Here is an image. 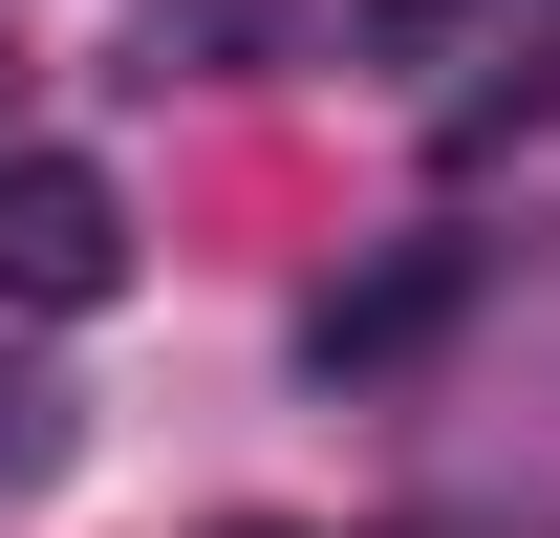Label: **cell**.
Returning <instances> with one entry per match:
<instances>
[{
  "label": "cell",
  "mask_w": 560,
  "mask_h": 538,
  "mask_svg": "<svg viewBox=\"0 0 560 538\" xmlns=\"http://www.w3.org/2000/svg\"><path fill=\"white\" fill-rule=\"evenodd\" d=\"M431 324H453V259H388V280H346V302H324V366H410Z\"/></svg>",
  "instance_id": "2"
},
{
  "label": "cell",
  "mask_w": 560,
  "mask_h": 538,
  "mask_svg": "<svg viewBox=\"0 0 560 538\" xmlns=\"http://www.w3.org/2000/svg\"><path fill=\"white\" fill-rule=\"evenodd\" d=\"M108 280H130V195H108L86 151H0V302L66 324V302H108Z\"/></svg>",
  "instance_id": "1"
}]
</instances>
